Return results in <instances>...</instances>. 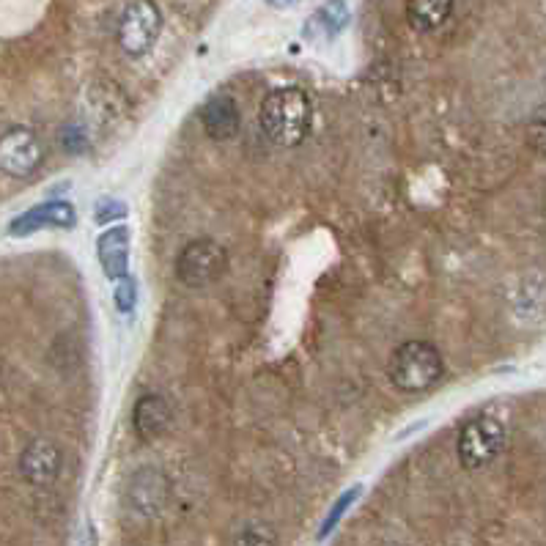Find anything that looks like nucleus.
I'll return each instance as SVG.
<instances>
[{
  "instance_id": "nucleus-1",
  "label": "nucleus",
  "mask_w": 546,
  "mask_h": 546,
  "mask_svg": "<svg viewBox=\"0 0 546 546\" xmlns=\"http://www.w3.org/2000/svg\"><path fill=\"white\" fill-rule=\"evenodd\" d=\"M258 124L264 129L269 143L280 149H294L311 135L313 127V102L302 88L286 86L269 91L261 108H258Z\"/></svg>"
},
{
  "instance_id": "nucleus-2",
  "label": "nucleus",
  "mask_w": 546,
  "mask_h": 546,
  "mask_svg": "<svg viewBox=\"0 0 546 546\" xmlns=\"http://www.w3.org/2000/svg\"><path fill=\"white\" fill-rule=\"evenodd\" d=\"M387 376L401 393H426L437 387L445 376V360L442 352L429 341H407L390 354Z\"/></svg>"
},
{
  "instance_id": "nucleus-3",
  "label": "nucleus",
  "mask_w": 546,
  "mask_h": 546,
  "mask_svg": "<svg viewBox=\"0 0 546 546\" xmlns=\"http://www.w3.org/2000/svg\"><path fill=\"white\" fill-rule=\"evenodd\" d=\"M505 448L503 423L492 415H478L464 423L456 439V456L464 470H483L489 467Z\"/></svg>"
},
{
  "instance_id": "nucleus-4",
  "label": "nucleus",
  "mask_w": 546,
  "mask_h": 546,
  "mask_svg": "<svg viewBox=\"0 0 546 546\" xmlns=\"http://www.w3.org/2000/svg\"><path fill=\"white\" fill-rule=\"evenodd\" d=\"M228 272V250L217 239H193L176 258V278L187 289H206Z\"/></svg>"
},
{
  "instance_id": "nucleus-5",
  "label": "nucleus",
  "mask_w": 546,
  "mask_h": 546,
  "mask_svg": "<svg viewBox=\"0 0 546 546\" xmlns=\"http://www.w3.org/2000/svg\"><path fill=\"white\" fill-rule=\"evenodd\" d=\"M162 33V11L154 0H132L118 20V44L132 58L146 55Z\"/></svg>"
},
{
  "instance_id": "nucleus-6",
  "label": "nucleus",
  "mask_w": 546,
  "mask_h": 546,
  "mask_svg": "<svg viewBox=\"0 0 546 546\" xmlns=\"http://www.w3.org/2000/svg\"><path fill=\"white\" fill-rule=\"evenodd\" d=\"M39 165H42V143L36 138V132L14 127L0 138V171L25 179Z\"/></svg>"
},
{
  "instance_id": "nucleus-7",
  "label": "nucleus",
  "mask_w": 546,
  "mask_h": 546,
  "mask_svg": "<svg viewBox=\"0 0 546 546\" xmlns=\"http://www.w3.org/2000/svg\"><path fill=\"white\" fill-rule=\"evenodd\" d=\"M129 505L138 511L140 516H157L168 503V481L160 470L154 467H143L132 475V483L127 489Z\"/></svg>"
},
{
  "instance_id": "nucleus-8",
  "label": "nucleus",
  "mask_w": 546,
  "mask_h": 546,
  "mask_svg": "<svg viewBox=\"0 0 546 546\" xmlns=\"http://www.w3.org/2000/svg\"><path fill=\"white\" fill-rule=\"evenodd\" d=\"M20 470L22 478L33 486H50L61 472V450L50 439H36L22 453Z\"/></svg>"
},
{
  "instance_id": "nucleus-9",
  "label": "nucleus",
  "mask_w": 546,
  "mask_h": 546,
  "mask_svg": "<svg viewBox=\"0 0 546 546\" xmlns=\"http://www.w3.org/2000/svg\"><path fill=\"white\" fill-rule=\"evenodd\" d=\"M173 412L168 407V401L162 396H140L135 409H132V429L138 434L143 442H154V439H160L168 426H171Z\"/></svg>"
},
{
  "instance_id": "nucleus-10",
  "label": "nucleus",
  "mask_w": 546,
  "mask_h": 546,
  "mask_svg": "<svg viewBox=\"0 0 546 546\" xmlns=\"http://www.w3.org/2000/svg\"><path fill=\"white\" fill-rule=\"evenodd\" d=\"M77 223V212L75 206L66 204V201H50V204H39L31 212H25L22 217H17L11 223V236H22V234H33L39 228H75Z\"/></svg>"
},
{
  "instance_id": "nucleus-11",
  "label": "nucleus",
  "mask_w": 546,
  "mask_h": 546,
  "mask_svg": "<svg viewBox=\"0 0 546 546\" xmlns=\"http://www.w3.org/2000/svg\"><path fill=\"white\" fill-rule=\"evenodd\" d=\"M99 264L105 269V275L113 280L127 278L129 269V228L116 225L99 236Z\"/></svg>"
},
{
  "instance_id": "nucleus-12",
  "label": "nucleus",
  "mask_w": 546,
  "mask_h": 546,
  "mask_svg": "<svg viewBox=\"0 0 546 546\" xmlns=\"http://www.w3.org/2000/svg\"><path fill=\"white\" fill-rule=\"evenodd\" d=\"M201 124H204L206 135L212 140H231L239 132V108L231 97L209 99L201 110Z\"/></svg>"
},
{
  "instance_id": "nucleus-13",
  "label": "nucleus",
  "mask_w": 546,
  "mask_h": 546,
  "mask_svg": "<svg viewBox=\"0 0 546 546\" xmlns=\"http://www.w3.org/2000/svg\"><path fill=\"white\" fill-rule=\"evenodd\" d=\"M346 22H349L346 3L343 0H327L305 22V39H311V42H330V39H335L346 28Z\"/></svg>"
},
{
  "instance_id": "nucleus-14",
  "label": "nucleus",
  "mask_w": 546,
  "mask_h": 546,
  "mask_svg": "<svg viewBox=\"0 0 546 546\" xmlns=\"http://www.w3.org/2000/svg\"><path fill=\"white\" fill-rule=\"evenodd\" d=\"M456 0H407V20L420 33H431L442 28L453 14Z\"/></svg>"
},
{
  "instance_id": "nucleus-15",
  "label": "nucleus",
  "mask_w": 546,
  "mask_h": 546,
  "mask_svg": "<svg viewBox=\"0 0 546 546\" xmlns=\"http://www.w3.org/2000/svg\"><path fill=\"white\" fill-rule=\"evenodd\" d=\"M234 546H278V538L267 525H250L236 536Z\"/></svg>"
},
{
  "instance_id": "nucleus-16",
  "label": "nucleus",
  "mask_w": 546,
  "mask_h": 546,
  "mask_svg": "<svg viewBox=\"0 0 546 546\" xmlns=\"http://www.w3.org/2000/svg\"><path fill=\"white\" fill-rule=\"evenodd\" d=\"M116 305L121 313H129L132 308H135V283L129 278H121L118 280V289H116Z\"/></svg>"
},
{
  "instance_id": "nucleus-17",
  "label": "nucleus",
  "mask_w": 546,
  "mask_h": 546,
  "mask_svg": "<svg viewBox=\"0 0 546 546\" xmlns=\"http://www.w3.org/2000/svg\"><path fill=\"white\" fill-rule=\"evenodd\" d=\"M354 497H357V489H354V492H349V494H343L341 503L335 505V508H332V514L327 516V522H324V527H322V536H327V533H330L332 527H335V525H338V522H341L343 511H346V508H349V503H352Z\"/></svg>"
},
{
  "instance_id": "nucleus-18",
  "label": "nucleus",
  "mask_w": 546,
  "mask_h": 546,
  "mask_svg": "<svg viewBox=\"0 0 546 546\" xmlns=\"http://www.w3.org/2000/svg\"><path fill=\"white\" fill-rule=\"evenodd\" d=\"M269 6H275V9H289V6H294L297 0H267Z\"/></svg>"
}]
</instances>
